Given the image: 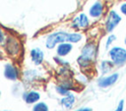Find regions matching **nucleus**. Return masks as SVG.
I'll return each instance as SVG.
<instances>
[{
  "label": "nucleus",
  "mask_w": 126,
  "mask_h": 111,
  "mask_svg": "<svg viewBox=\"0 0 126 111\" xmlns=\"http://www.w3.org/2000/svg\"><path fill=\"white\" fill-rule=\"evenodd\" d=\"M96 55V45L94 42L87 43L82 49V54L78 58V63L81 67H87L94 60Z\"/></svg>",
  "instance_id": "1"
},
{
  "label": "nucleus",
  "mask_w": 126,
  "mask_h": 111,
  "mask_svg": "<svg viewBox=\"0 0 126 111\" xmlns=\"http://www.w3.org/2000/svg\"><path fill=\"white\" fill-rule=\"evenodd\" d=\"M67 37H68V33L65 31H56L53 32L51 34L48 35L47 39H46V47L47 48H53L56 44L62 43L67 41Z\"/></svg>",
  "instance_id": "2"
},
{
  "label": "nucleus",
  "mask_w": 126,
  "mask_h": 111,
  "mask_svg": "<svg viewBox=\"0 0 126 111\" xmlns=\"http://www.w3.org/2000/svg\"><path fill=\"white\" fill-rule=\"evenodd\" d=\"M109 56L112 60V63L115 65H122L126 62V50L122 47L115 46L110 49Z\"/></svg>",
  "instance_id": "3"
},
{
  "label": "nucleus",
  "mask_w": 126,
  "mask_h": 111,
  "mask_svg": "<svg viewBox=\"0 0 126 111\" xmlns=\"http://www.w3.org/2000/svg\"><path fill=\"white\" fill-rule=\"evenodd\" d=\"M120 21H121V17L115 11H110L109 14H108V16H107L106 22H105L106 31L111 32L114 29V28H116L117 25L120 23Z\"/></svg>",
  "instance_id": "4"
},
{
  "label": "nucleus",
  "mask_w": 126,
  "mask_h": 111,
  "mask_svg": "<svg viewBox=\"0 0 126 111\" xmlns=\"http://www.w3.org/2000/svg\"><path fill=\"white\" fill-rule=\"evenodd\" d=\"M5 48L10 55H16L20 51V44L14 37L9 36L5 43Z\"/></svg>",
  "instance_id": "5"
},
{
  "label": "nucleus",
  "mask_w": 126,
  "mask_h": 111,
  "mask_svg": "<svg viewBox=\"0 0 126 111\" xmlns=\"http://www.w3.org/2000/svg\"><path fill=\"white\" fill-rule=\"evenodd\" d=\"M89 25H90L89 19H88L87 15L84 13H81L72 22V27L74 28H77V29L78 28H86L87 27H89Z\"/></svg>",
  "instance_id": "6"
},
{
  "label": "nucleus",
  "mask_w": 126,
  "mask_h": 111,
  "mask_svg": "<svg viewBox=\"0 0 126 111\" xmlns=\"http://www.w3.org/2000/svg\"><path fill=\"white\" fill-rule=\"evenodd\" d=\"M102 12H103V5L100 1H95L90 8L89 10V13H90V16L93 17V18H99L101 15H102Z\"/></svg>",
  "instance_id": "7"
},
{
  "label": "nucleus",
  "mask_w": 126,
  "mask_h": 111,
  "mask_svg": "<svg viewBox=\"0 0 126 111\" xmlns=\"http://www.w3.org/2000/svg\"><path fill=\"white\" fill-rule=\"evenodd\" d=\"M4 75L9 80H16L18 78V70L12 64H6L4 69Z\"/></svg>",
  "instance_id": "8"
},
{
  "label": "nucleus",
  "mask_w": 126,
  "mask_h": 111,
  "mask_svg": "<svg viewBox=\"0 0 126 111\" xmlns=\"http://www.w3.org/2000/svg\"><path fill=\"white\" fill-rule=\"evenodd\" d=\"M43 52L39 49V48H33L32 51H31V58L32 60V62L35 64V65H39L42 63L43 61Z\"/></svg>",
  "instance_id": "9"
},
{
  "label": "nucleus",
  "mask_w": 126,
  "mask_h": 111,
  "mask_svg": "<svg viewBox=\"0 0 126 111\" xmlns=\"http://www.w3.org/2000/svg\"><path fill=\"white\" fill-rule=\"evenodd\" d=\"M118 79V74H113L109 77H105V78H101L99 81H98V84L99 86L101 87H106V86H109L111 84H113Z\"/></svg>",
  "instance_id": "10"
},
{
  "label": "nucleus",
  "mask_w": 126,
  "mask_h": 111,
  "mask_svg": "<svg viewBox=\"0 0 126 111\" xmlns=\"http://www.w3.org/2000/svg\"><path fill=\"white\" fill-rule=\"evenodd\" d=\"M71 50H72V45L69 42H62L59 43V45L57 46V54L59 56H66L71 52Z\"/></svg>",
  "instance_id": "11"
},
{
  "label": "nucleus",
  "mask_w": 126,
  "mask_h": 111,
  "mask_svg": "<svg viewBox=\"0 0 126 111\" xmlns=\"http://www.w3.org/2000/svg\"><path fill=\"white\" fill-rule=\"evenodd\" d=\"M38 99H39V94L37 92H35V91H31L26 96V102L27 103H34Z\"/></svg>",
  "instance_id": "12"
},
{
  "label": "nucleus",
  "mask_w": 126,
  "mask_h": 111,
  "mask_svg": "<svg viewBox=\"0 0 126 111\" xmlns=\"http://www.w3.org/2000/svg\"><path fill=\"white\" fill-rule=\"evenodd\" d=\"M74 101H75V97H74L72 94H68L66 97H64V98L61 100V103H62L65 107L70 108V107L73 105Z\"/></svg>",
  "instance_id": "13"
},
{
  "label": "nucleus",
  "mask_w": 126,
  "mask_h": 111,
  "mask_svg": "<svg viewBox=\"0 0 126 111\" xmlns=\"http://www.w3.org/2000/svg\"><path fill=\"white\" fill-rule=\"evenodd\" d=\"M82 39V35L78 32H73V33H68V37H67V41L69 42H79Z\"/></svg>",
  "instance_id": "14"
},
{
  "label": "nucleus",
  "mask_w": 126,
  "mask_h": 111,
  "mask_svg": "<svg viewBox=\"0 0 126 111\" xmlns=\"http://www.w3.org/2000/svg\"><path fill=\"white\" fill-rule=\"evenodd\" d=\"M112 66H113V63H111V62H109V61H103V62L101 63L102 72H103V73H106V72L110 71L111 68H112Z\"/></svg>",
  "instance_id": "15"
},
{
  "label": "nucleus",
  "mask_w": 126,
  "mask_h": 111,
  "mask_svg": "<svg viewBox=\"0 0 126 111\" xmlns=\"http://www.w3.org/2000/svg\"><path fill=\"white\" fill-rule=\"evenodd\" d=\"M33 111H48V107H47V105L45 103L39 102V103L34 105Z\"/></svg>",
  "instance_id": "16"
},
{
  "label": "nucleus",
  "mask_w": 126,
  "mask_h": 111,
  "mask_svg": "<svg viewBox=\"0 0 126 111\" xmlns=\"http://www.w3.org/2000/svg\"><path fill=\"white\" fill-rule=\"evenodd\" d=\"M115 38H116V36L115 35H113V34H111V35H109L108 37H107V40H106V44H105V47L106 48H108V46L115 40Z\"/></svg>",
  "instance_id": "17"
},
{
  "label": "nucleus",
  "mask_w": 126,
  "mask_h": 111,
  "mask_svg": "<svg viewBox=\"0 0 126 111\" xmlns=\"http://www.w3.org/2000/svg\"><path fill=\"white\" fill-rule=\"evenodd\" d=\"M57 91L59 92V93H61V94H65V95H68V90L67 89H65V88H63V87H61V86H58L57 87Z\"/></svg>",
  "instance_id": "18"
},
{
  "label": "nucleus",
  "mask_w": 126,
  "mask_h": 111,
  "mask_svg": "<svg viewBox=\"0 0 126 111\" xmlns=\"http://www.w3.org/2000/svg\"><path fill=\"white\" fill-rule=\"evenodd\" d=\"M123 104H124V101L121 100V101L119 102L117 108H116V111H123Z\"/></svg>",
  "instance_id": "19"
},
{
  "label": "nucleus",
  "mask_w": 126,
  "mask_h": 111,
  "mask_svg": "<svg viewBox=\"0 0 126 111\" xmlns=\"http://www.w3.org/2000/svg\"><path fill=\"white\" fill-rule=\"evenodd\" d=\"M120 11L122 12V14H124L126 16V3H123L121 6H120Z\"/></svg>",
  "instance_id": "20"
},
{
  "label": "nucleus",
  "mask_w": 126,
  "mask_h": 111,
  "mask_svg": "<svg viewBox=\"0 0 126 111\" xmlns=\"http://www.w3.org/2000/svg\"><path fill=\"white\" fill-rule=\"evenodd\" d=\"M3 41H4V33H3V31H2V29L0 28V43L3 42Z\"/></svg>",
  "instance_id": "21"
},
{
  "label": "nucleus",
  "mask_w": 126,
  "mask_h": 111,
  "mask_svg": "<svg viewBox=\"0 0 126 111\" xmlns=\"http://www.w3.org/2000/svg\"><path fill=\"white\" fill-rule=\"evenodd\" d=\"M77 111H92V110L90 108H81V109H79Z\"/></svg>",
  "instance_id": "22"
},
{
  "label": "nucleus",
  "mask_w": 126,
  "mask_h": 111,
  "mask_svg": "<svg viewBox=\"0 0 126 111\" xmlns=\"http://www.w3.org/2000/svg\"><path fill=\"white\" fill-rule=\"evenodd\" d=\"M125 44H126V37H125Z\"/></svg>",
  "instance_id": "23"
}]
</instances>
